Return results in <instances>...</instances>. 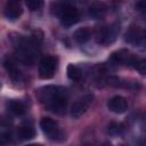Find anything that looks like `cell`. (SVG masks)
I'll return each mask as SVG.
<instances>
[{"mask_svg": "<svg viewBox=\"0 0 146 146\" xmlns=\"http://www.w3.org/2000/svg\"><path fill=\"white\" fill-rule=\"evenodd\" d=\"M40 128L43 131L44 135H47L50 139H56L60 135V130L58 127V123L52 120L51 117L44 116L40 120Z\"/></svg>", "mask_w": 146, "mask_h": 146, "instance_id": "cell-5", "label": "cell"}, {"mask_svg": "<svg viewBox=\"0 0 146 146\" xmlns=\"http://www.w3.org/2000/svg\"><path fill=\"white\" fill-rule=\"evenodd\" d=\"M95 34H96V41H97L99 44H106L107 26H98Z\"/></svg>", "mask_w": 146, "mask_h": 146, "instance_id": "cell-17", "label": "cell"}, {"mask_svg": "<svg viewBox=\"0 0 146 146\" xmlns=\"http://www.w3.org/2000/svg\"><path fill=\"white\" fill-rule=\"evenodd\" d=\"M25 3L30 10L35 11L43 6V0H25Z\"/></svg>", "mask_w": 146, "mask_h": 146, "instance_id": "cell-18", "label": "cell"}, {"mask_svg": "<svg viewBox=\"0 0 146 146\" xmlns=\"http://www.w3.org/2000/svg\"><path fill=\"white\" fill-rule=\"evenodd\" d=\"M136 8L138 10H140V11H144V9H145V0H139L138 3L136 5Z\"/></svg>", "mask_w": 146, "mask_h": 146, "instance_id": "cell-22", "label": "cell"}, {"mask_svg": "<svg viewBox=\"0 0 146 146\" xmlns=\"http://www.w3.org/2000/svg\"><path fill=\"white\" fill-rule=\"evenodd\" d=\"M106 11H107V8L104 3H92L90 7H89V13L90 15L94 17V18H103L105 15H106Z\"/></svg>", "mask_w": 146, "mask_h": 146, "instance_id": "cell-11", "label": "cell"}, {"mask_svg": "<svg viewBox=\"0 0 146 146\" xmlns=\"http://www.w3.org/2000/svg\"><path fill=\"white\" fill-rule=\"evenodd\" d=\"M136 59L137 58L132 54H130L128 50H120V51H116V52L112 54V56H111V60L114 62L115 64L132 65Z\"/></svg>", "mask_w": 146, "mask_h": 146, "instance_id": "cell-8", "label": "cell"}, {"mask_svg": "<svg viewBox=\"0 0 146 146\" xmlns=\"http://www.w3.org/2000/svg\"><path fill=\"white\" fill-rule=\"evenodd\" d=\"M125 41L130 44L137 46L143 40V31L138 26H130V29L125 33Z\"/></svg>", "mask_w": 146, "mask_h": 146, "instance_id": "cell-9", "label": "cell"}, {"mask_svg": "<svg viewBox=\"0 0 146 146\" xmlns=\"http://www.w3.org/2000/svg\"><path fill=\"white\" fill-rule=\"evenodd\" d=\"M11 141V135L6 131L0 132V145H6Z\"/></svg>", "mask_w": 146, "mask_h": 146, "instance_id": "cell-20", "label": "cell"}, {"mask_svg": "<svg viewBox=\"0 0 146 146\" xmlns=\"http://www.w3.org/2000/svg\"><path fill=\"white\" fill-rule=\"evenodd\" d=\"M5 67H6L7 72H8V74H9V76H10L14 81H19V80H21L22 74H21L19 70L17 68L16 64H15L11 59H7V60L5 62Z\"/></svg>", "mask_w": 146, "mask_h": 146, "instance_id": "cell-12", "label": "cell"}, {"mask_svg": "<svg viewBox=\"0 0 146 146\" xmlns=\"http://www.w3.org/2000/svg\"><path fill=\"white\" fill-rule=\"evenodd\" d=\"M120 125L119 124H115V123H113V124H111V127H110V129H108V131L111 132V133H119L120 132Z\"/></svg>", "mask_w": 146, "mask_h": 146, "instance_id": "cell-21", "label": "cell"}, {"mask_svg": "<svg viewBox=\"0 0 146 146\" xmlns=\"http://www.w3.org/2000/svg\"><path fill=\"white\" fill-rule=\"evenodd\" d=\"M107 107L111 112L121 114L128 110V103L122 96H114L107 102Z\"/></svg>", "mask_w": 146, "mask_h": 146, "instance_id": "cell-7", "label": "cell"}, {"mask_svg": "<svg viewBox=\"0 0 146 146\" xmlns=\"http://www.w3.org/2000/svg\"><path fill=\"white\" fill-rule=\"evenodd\" d=\"M57 15L60 19V23L63 26L65 27H70L72 25H74L75 23H78L80 15L79 11L75 7L71 6V5H63L58 8Z\"/></svg>", "mask_w": 146, "mask_h": 146, "instance_id": "cell-2", "label": "cell"}, {"mask_svg": "<svg viewBox=\"0 0 146 146\" xmlns=\"http://www.w3.org/2000/svg\"><path fill=\"white\" fill-rule=\"evenodd\" d=\"M82 75H83L82 70L79 66H76L74 64H70L67 66V76H68V79H71L73 81H81Z\"/></svg>", "mask_w": 146, "mask_h": 146, "instance_id": "cell-15", "label": "cell"}, {"mask_svg": "<svg viewBox=\"0 0 146 146\" xmlns=\"http://www.w3.org/2000/svg\"><path fill=\"white\" fill-rule=\"evenodd\" d=\"M17 136L22 140H30L35 136V130L30 124H23L17 130Z\"/></svg>", "mask_w": 146, "mask_h": 146, "instance_id": "cell-10", "label": "cell"}, {"mask_svg": "<svg viewBox=\"0 0 146 146\" xmlns=\"http://www.w3.org/2000/svg\"><path fill=\"white\" fill-rule=\"evenodd\" d=\"M9 112H11L14 115H23L26 112L25 105L19 100H10L7 104Z\"/></svg>", "mask_w": 146, "mask_h": 146, "instance_id": "cell-13", "label": "cell"}, {"mask_svg": "<svg viewBox=\"0 0 146 146\" xmlns=\"http://www.w3.org/2000/svg\"><path fill=\"white\" fill-rule=\"evenodd\" d=\"M57 66V60L52 56H47L41 59L39 65V76L41 79H50L55 74Z\"/></svg>", "mask_w": 146, "mask_h": 146, "instance_id": "cell-4", "label": "cell"}, {"mask_svg": "<svg viewBox=\"0 0 146 146\" xmlns=\"http://www.w3.org/2000/svg\"><path fill=\"white\" fill-rule=\"evenodd\" d=\"M92 99H94L92 95H84V96L80 97L71 106V116L73 119H79L80 116H82L89 110V107L92 103Z\"/></svg>", "mask_w": 146, "mask_h": 146, "instance_id": "cell-3", "label": "cell"}, {"mask_svg": "<svg viewBox=\"0 0 146 146\" xmlns=\"http://www.w3.org/2000/svg\"><path fill=\"white\" fill-rule=\"evenodd\" d=\"M39 100L44 106L54 112L62 114L66 110L67 105V91L65 88L59 86H47L38 91Z\"/></svg>", "mask_w": 146, "mask_h": 146, "instance_id": "cell-1", "label": "cell"}, {"mask_svg": "<svg viewBox=\"0 0 146 146\" xmlns=\"http://www.w3.org/2000/svg\"><path fill=\"white\" fill-rule=\"evenodd\" d=\"M120 32V25L117 23L111 25L107 27V36H106V44H110L115 41L117 34Z\"/></svg>", "mask_w": 146, "mask_h": 146, "instance_id": "cell-16", "label": "cell"}, {"mask_svg": "<svg viewBox=\"0 0 146 146\" xmlns=\"http://www.w3.org/2000/svg\"><path fill=\"white\" fill-rule=\"evenodd\" d=\"M23 13V8L19 0H8L5 7V16L10 21H16Z\"/></svg>", "mask_w": 146, "mask_h": 146, "instance_id": "cell-6", "label": "cell"}, {"mask_svg": "<svg viewBox=\"0 0 146 146\" xmlns=\"http://www.w3.org/2000/svg\"><path fill=\"white\" fill-rule=\"evenodd\" d=\"M132 66H133L140 74H145V72H146V62H145L144 59H140V60L136 59V60L133 62Z\"/></svg>", "mask_w": 146, "mask_h": 146, "instance_id": "cell-19", "label": "cell"}, {"mask_svg": "<svg viewBox=\"0 0 146 146\" xmlns=\"http://www.w3.org/2000/svg\"><path fill=\"white\" fill-rule=\"evenodd\" d=\"M91 36L90 30L88 27H81L74 32V39L78 43H86Z\"/></svg>", "mask_w": 146, "mask_h": 146, "instance_id": "cell-14", "label": "cell"}]
</instances>
